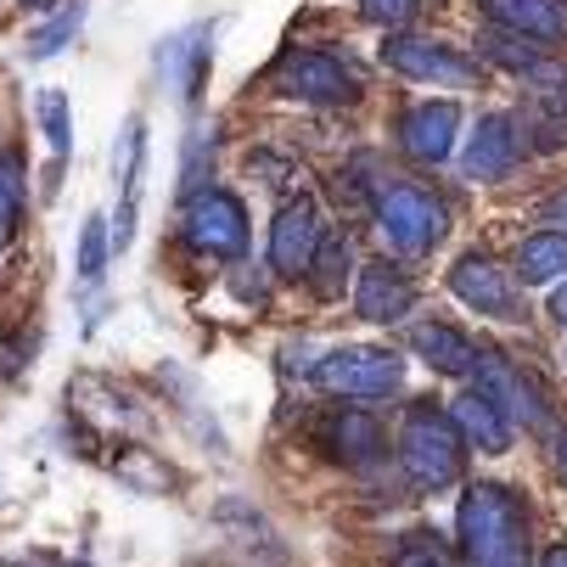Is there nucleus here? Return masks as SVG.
<instances>
[{
	"label": "nucleus",
	"instance_id": "nucleus-30",
	"mask_svg": "<svg viewBox=\"0 0 567 567\" xmlns=\"http://www.w3.org/2000/svg\"><path fill=\"white\" fill-rule=\"evenodd\" d=\"M550 315H556V320H561V327H567V281H561V287L550 292Z\"/></svg>",
	"mask_w": 567,
	"mask_h": 567
},
{
	"label": "nucleus",
	"instance_id": "nucleus-27",
	"mask_svg": "<svg viewBox=\"0 0 567 567\" xmlns=\"http://www.w3.org/2000/svg\"><path fill=\"white\" fill-rule=\"evenodd\" d=\"M203 164L214 169V135H208V130H192V141H186V169H181V186H186V192H203Z\"/></svg>",
	"mask_w": 567,
	"mask_h": 567
},
{
	"label": "nucleus",
	"instance_id": "nucleus-25",
	"mask_svg": "<svg viewBox=\"0 0 567 567\" xmlns=\"http://www.w3.org/2000/svg\"><path fill=\"white\" fill-rule=\"evenodd\" d=\"M102 270H107V219H102V214H91V219H85V230H79V276L96 281Z\"/></svg>",
	"mask_w": 567,
	"mask_h": 567
},
{
	"label": "nucleus",
	"instance_id": "nucleus-10",
	"mask_svg": "<svg viewBox=\"0 0 567 567\" xmlns=\"http://www.w3.org/2000/svg\"><path fill=\"white\" fill-rule=\"evenodd\" d=\"M382 62L404 79H427V85H461V79H472V62L455 56L450 45L439 40H416V34H399L382 45Z\"/></svg>",
	"mask_w": 567,
	"mask_h": 567
},
{
	"label": "nucleus",
	"instance_id": "nucleus-28",
	"mask_svg": "<svg viewBox=\"0 0 567 567\" xmlns=\"http://www.w3.org/2000/svg\"><path fill=\"white\" fill-rule=\"evenodd\" d=\"M416 7H422V0H360V12L371 23H382V29H404L416 18Z\"/></svg>",
	"mask_w": 567,
	"mask_h": 567
},
{
	"label": "nucleus",
	"instance_id": "nucleus-18",
	"mask_svg": "<svg viewBox=\"0 0 567 567\" xmlns=\"http://www.w3.org/2000/svg\"><path fill=\"white\" fill-rule=\"evenodd\" d=\"M517 276L523 287H545L556 276H567V236L561 230H539L517 248Z\"/></svg>",
	"mask_w": 567,
	"mask_h": 567
},
{
	"label": "nucleus",
	"instance_id": "nucleus-6",
	"mask_svg": "<svg viewBox=\"0 0 567 567\" xmlns=\"http://www.w3.org/2000/svg\"><path fill=\"white\" fill-rule=\"evenodd\" d=\"M186 241L197 254H214V259H230L241 254V241H248V214L230 192H197L192 214H186Z\"/></svg>",
	"mask_w": 567,
	"mask_h": 567
},
{
	"label": "nucleus",
	"instance_id": "nucleus-9",
	"mask_svg": "<svg viewBox=\"0 0 567 567\" xmlns=\"http://www.w3.org/2000/svg\"><path fill=\"white\" fill-rule=\"evenodd\" d=\"M450 292L477 309V315H495V320H523L517 315V298H512V276L489 259V254H466L455 270H450Z\"/></svg>",
	"mask_w": 567,
	"mask_h": 567
},
{
	"label": "nucleus",
	"instance_id": "nucleus-23",
	"mask_svg": "<svg viewBox=\"0 0 567 567\" xmlns=\"http://www.w3.org/2000/svg\"><path fill=\"white\" fill-rule=\"evenodd\" d=\"M79 23H85V7H79V0H73V7H68L62 18H51V23H45L40 34H29V56H34V62L56 56V51H62V45H68V40L79 34Z\"/></svg>",
	"mask_w": 567,
	"mask_h": 567
},
{
	"label": "nucleus",
	"instance_id": "nucleus-2",
	"mask_svg": "<svg viewBox=\"0 0 567 567\" xmlns=\"http://www.w3.org/2000/svg\"><path fill=\"white\" fill-rule=\"evenodd\" d=\"M461 433L450 416L427 411V404H416L411 416H404L399 427V461H404V477L416 483V489H444V483L461 477Z\"/></svg>",
	"mask_w": 567,
	"mask_h": 567
},
{
	"label": "nucleus",
	"instance_id": "nucleus-14",
	"mask_svg": "<svg viewBox=\"0 0 567 567\" xmlns=\"http://www.w3.org/2000/svg\"><path fill=\"white\" fill-rule=\"evenodd\" d=\"M483 12L523 40H567V0H483Z\"/></svg>",
	"mask_w": 567,
	"mask_h": 567
},
{
	"label": "nucleus",
	"instance_id": "nucleus-7",
	"mask_svg": "<svg viewBox=\"0 0 567 567\" xmlns=\"http://www.w3.org/2000/svg\"><path fill=\"white\" fill-rule=\"evenodd\" d=\"M477 393L495 404L506 422H523V427H545V399L539 388L506 360V354H477Z\"/></svg>",
	"mask_w": 567,
	"mask_h": 567
},
{
	"label": "nucleus",
	"instance_id": "nucleus-22",
	"mask_svg": "<svg viewBox=\"0 0 567 567\" xmlns=\"http://www.w3.org/2000/svg\"><path fill=\"white\" fill-rule=\"evenodd\" d=\"M18 208H23V164L12 152H0V248L18 230Z\"/></svg>",
	"mask_w": 567,
	"mask_h": 567
},
{
	"label": "nucleus",
	"instance_id": "nucleus-1",
	"mask_svg": "<svg viewBox=\"0 0 567 567\" xmlns=\"http://www.w3.org/2000/svg\"><path fill=\"white\" fill-rule=\"evenodd\" d=\"M455 528H461V550H466L472 567H528L523 506L501 489V483H472Z\"/></svg>",
	"mask_w": 567,
	"mask_h": 567
},
{
	"label": "nucleus",
	"instance_id": "nucleus-24",
	"mask_svg": "<svg viewBox=\"0 0 567 567\" xmlns=\"http://www.w3.org/2000/svg\"><path fill=\"white\" fill-rule=\"evenodd\" d=\"M477 45H483V56L501 62V68H517V73H534L539 68V45H528L523 34H483Z\"/></svg>",
	"mask_w": 567,
	"mask_h": 567
},
{
	"label": "nucleus",
	"instance_id": "nucleus-32",
	"mask_svg": "<svg viewBox=\"0 0 567 567\" xmlns=\"http://www.w3.org/2000/svg\"><path fill=\"white\" fill-rule=\"evenodd\" d=\"M539 567H567V545H550V550H545V561H539Z\"/></svg>",
	"mask_w": 567,
	"mask_h": 567
},
{
	"label": "nucleus",
	"instance_id": "nucleus-29",
	"mask_svg": "<svg viewBox=\"0 0 567 567\" xmlns=\"http://www.w3.org/2000/svg\"><path fill=\"white\" fill-rule=\"evenodd\" d=\"M393 567H444V556H439L433 545H411V550H399Z\"/></svg>",
	"mask_w": 567,
	"mask_h": 567
},
{
	"label": "nucleus",
	"instance_id": "nucleus-13",
	"mask_svg": "<svg viewBox=\"0 0 567 567\" xmlns=\"http://www.w3.org/2000/svg\"><path fill=\"white\" fill-rule=\"evenodd\" d=\"M411 303H416V287L404 281L399 265L377 259V265L360 270V292H354L360 320H377V327H388V320H404V315H411Z\"/></svg>",
	"mask_w": 567,
	"mask_h": 567
},
{
	"label": "nucleus",
	"instance_id": "nucleus-16",
	"mask_svg": "<svg viewBox=\"0 0 567 567\" xmlns=\"http://www.w3.org/2000/svg\"><path fill=\"white\" fill-rule=\"evenodd\" d=\"M157 68L175 79V91H181L186 102H197V96H203V79H208V29L175 34L164 51H157Z\"/></svg>",
	"mask_w": 567,
	"mask_h": 567
},
{
	"label": "nucleus",
	"instance_id": "nucleus-17",
	"mask_svg": "<svg viewBox=\"0 0 567 567\" xmlns=\"http://www.w3.org/2000/svg\"><path fill=\"white\" fill-rule=\"evenodd\" d=\"M411 349H416L433 371H444V377H466V371L477 365L472 338L455 332V327H444V320H427V327H416V332H411Z\"/></svg>",
	"mask_w": 567,
	"mask_h": 567
},
{
	"label": "nucleus",
	"instance_id": "nucleus-20",
	"mask_svg": "<svg viewBox=\"0 0 567 567\" xmlns=\"http://www.w3.org/2000/svg\"><path fill=\"white\" fill-rule=\"evenodd\" d=\"M141 146H146V124L130 118L118 130V146H113V181L124 186V203H135V186H141Z\"/></svg>",
	"mask_w": 567,
	"mask_h": 567
},
{
	"label": "nucleus",
	"instance_id": "nucleus-8",
	"mask_svg": "<svg viewBox=\"0 0 567 567\" xmlns=\"http://www.w3.org/2000/svg\"><path fill=\"white\" fill-rule=\"evenodd\" d=\"M327 241V230H320V208L309 197L298 203H281L276 225H270V270L276 276H303L315 265V248Z\"/></svg>",
	"mask_w": 567,
	"mask_h": 567
},
{
	"label": "nucleus",
	"instance_id": "nucleus-33",
	"mask_svg": "<svg viewBox=\"0 0 567 567\" xmlns=\"http://www.w3.org/2000/svg\"><path fill=\"white\" fill-rule=\"evenodd\" d=\"M23 7H29V12H51V7H56V0H23Z\"/></svg>",
	"mask_w": 567,
	"mask_h": 567
},
{
	"label": "nucleus",
	"instance_id": "nucleus-31",
	"mask_svg": "<svg viewBox=\"0 0 567 567\" xmlns=\"http://www.w3.org/2000/svg\"><path fill=\"white\" fill-rule=\"evenodd\" d=\"M550 219H556V225H567V192H561V197H550ZM561 236H567V230H561Z\"/></svg>",
	"mask_w": 567,
	"mask_h": 567
},
{
	"label": "nucleus",
	"instance_id": "nucleus-15",
	"mask_svg": "<svg viewBox=\"0 0 567 567\" xmlns=\"http://www.w3.org/2000/svg\"><path fill=\"white\" fill-rule=\"evenodd\" d=\"M450 422H455L461 444H477L483 455H506V450H512V422H506V416H501V411H495V404L483 399L477 388L455 399V411H450Z\"/></svg>",
	"mask_w": 567,
	"mask_h": 567
},
{
	"label": "nucleus",
	"instance_id": "nucleus-3",
	"mask_svg": "<svg viewBox=\"0 0 567 567\" xmlns=\"http://www.w3.org/2000/svg\"><path fill=\"white\" fill-rule=\"evenodd\" d=\"M377 225H382V236H388L393 254L422 259V254H433L439 241H444L450 214H444V203H439L433 192H422V186H388L382 203H377Z\"/></svg>",
	"mask_w": 567,
	"mask_h": 567
},
{
	"label": "nucleus",
	"instance_id": "nucleus-21",
	"mask_svg": "<svg viewBox=\"0 0 567 567\" xmlns=\"http://www.w3.org/2000/svg\"><path fill=\"white\" fill-rule=\"evenodd\" d=\"M309 270H315V292H320V298H338L343 281H349V241H343V236H338V241H320Z\"/></svg>",
	"mask_w": 567,
	"mask_h": 567
},
{
	"label": "nucleus",
	"instance_id": "nucleus-5",
	"mask_svg": "<svg viewBox=\"0 0 567 567\" xmlns=\"http://www.w3.org/2000/svg\"><path fill=\"white\" fill-rule=\"evenodd\" d=\"M270 79H276V91H287V96H298V102H320V107H332V102H354V73L338 62V56H327V51H287L276 68H270Z\"/></svg>",
	"mask_w": 567,
	"mask_h": 567
},
{
	"label": "nucleus",
	"instance_id": "nucleus-11",
	"mask_svg": "<svg viewBox=\"0 0 567 567\" xmlns=\"http://www.w3.org/2000/svg\"><path fill=\"white\" fill-rule=\"evenodd\" d=\"M455 130H461V107L455 102H422L399 118V141L416 164H444L455 152Z\"/></svg>",
	"mask_w": 567,
	"mask_h": 567
},
{
	"label": "nucleus",
	"instance_id": "nucleus-12",
	"mask_svg": "<svg viewBox=\"0 0 567 567\" xmlns=\"http://www.w3.org/2000/svg\"><path fill=\"white\" fill-rule=\"evenodd\" d=\"M517 164V124L506 113H489V118H477L472 141H466V157H461V169L472 181H506Z\"/></svg>",
	"mask_w": 567,
	"mask_h": 567
},
{
	"label": "nucleus",
	"instance_id": "nucleus-19",
	"mask_svg": "<svg viewBox=\"0 0 567 567\" xmlns=\"http://www.w3.org/2000/svg\"><path fill=\"white\" fill-rule=\"evenodd\" d=\"M332 450H338L343 461H354V466H371V461L382 455V433H377L371 416L349 411V416H338V427H332Z\"/></svg>",
	"mask_w": 567,
	"mask_h": 567
},
{
	"label": "nucleus",
	"instance_id": "nucleus-26",
	"mask_svg": "<svg viewBox=\"0 0 567 567\" xmlns=\"http://www.w3.org/2000/svg\"><path fill=\"white\" fill-rule=\"evenodd\" d=\"M40 124H45L51 152L62 157V152L73 146V124H68V96H62V91H45V96H40Z\"/></svg>",
	"mask_w": 567,
	"mask_h": 567
},
{
	"label": "nucleus",
	"instance_id": "nucleus-4",
	"mask_svg": "<svg viewBox=\"0 0 567 567\" xmlns=\"http://www.w3.org/2000/svg\"><path fill=\"white\" fill-rule=\"evenodd\" d=\"M315 382L327 393H343V399H388L404 382V360L388 354V349L343 343V349H332L327 360L315 365Z\"/></svg>",
	"mask_w": 567,
	"mask_h": 567
}]
</instances>
